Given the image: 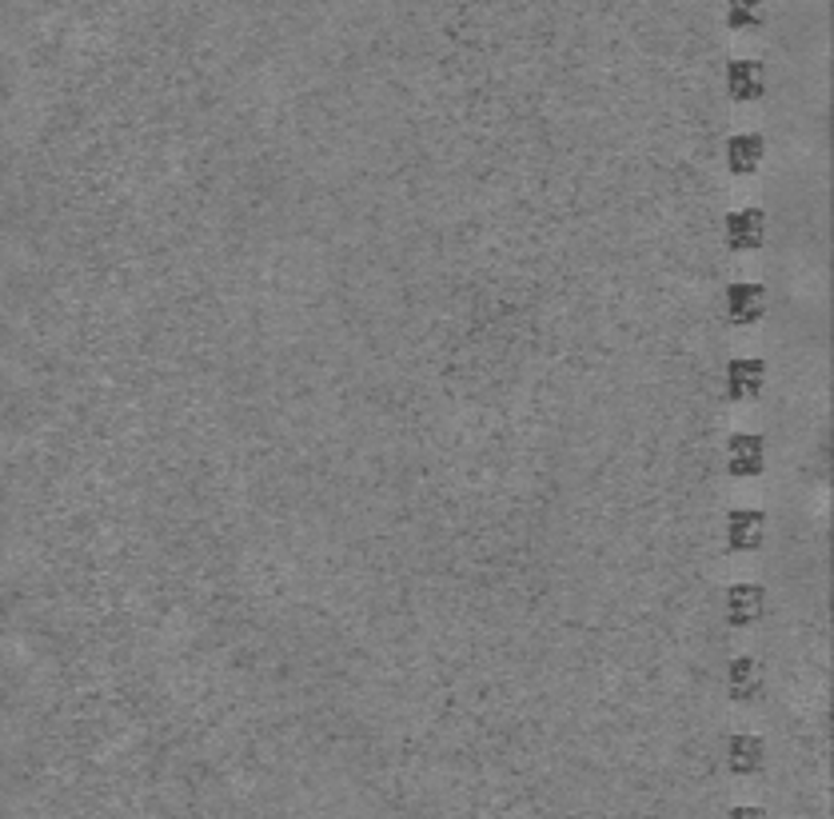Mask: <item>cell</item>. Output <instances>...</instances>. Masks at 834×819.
Segmentation results:
<instances>
[{
	"instance_id": "52a82bcc",
	"label": "cell",
	"mask_w": 834,
	"mask_h": 819,
	"mask_svg": "<svg viewBox=\"0 0 834 819\" xmlns=\"http://www.w3.org/2000/svg\"><path fill=\"white\" fill-rule=\"evenodd\" d=\"M762 608H767V592L759 584H735L723 596V616L730 628H755L762 620Z\"/></svg>"
},
{
	"instance_id": "8992f818",
	"label": "cell",
	"mask_w": 834,
	"mask_h": 819,
	"mask_svg": "<svg viewBox=\"0 0 834 819\" xmlns=\"http://www.w3.org/2000/svg\"><path fill=\"white\" fill-rule=\"evenodd\" d=\"M723 81H727L730 100H739V105H755V100L767 93V68H762L759 61H747V56L727 61Z\"/></svg>"
},
{
	"instance_id": "277c9868",
	"label": "cell",
	"mask_w": 834,
	"mask_h": 819,
	"mask_svg": "<svg viewBox=\"0 0 834 819\" xmlns=\"http://www.w3.org/2000/svg\"><path fill=\"white\" fill-rule=\"evenodd\" d=\"M723 241L735 253H759L767 244V216L759 209H735L723 221Z\"/></svg>"
},
{
	"instance_id": "7a4b0ae2",
	"label": "cell",
	"mask_w": 834,
	"mask_h": 819,
	"mask_svg": "<svg viewBox=\"0 0 834 819\" xmlns=\"http://www.w3.org/2000/svg\"><path fill=\"white\" fill-rule=\"evenodd\" d=\"M762 384H767V364L755 357H735L723 372V396L730 404H751V400L762 396Z\"/></svg>"
},
{
	"instance_id": "8fae6325",
	"label": "cell",
	"mask_w": 834,
	"mask_h": 819,
	"mask_svg": "<svg viewBox=\"0 0 834 819\" xmlns=\"http://www.w3.org/2000/svg\"><path fill=\"white\" fill-rule=\"evenodd\" d=\"M727 24L739 32H751L762 24V0H727Z\"/></svg>"
},
{
	"instance_id": "7c38bea8",
	"label": "cell",
	"mask_w": 834,
	"mask_h": 819,
	"mask_svg": "<svg viewBox=\"0 0 834 819\" xmlns=\"http://www.w3.org/2000/svg\"><path fill=\"white\" fill-rule=\"evenodd\" d=\"M727 819H762V811L759 808H747V804H742V808H730Z\"/></svg>"
},
{
	"instance_id": "6da1fadb",
	"label": "cell",
	"mask_w": 834,
	"mask_h": 819,
	"mask_svg": "<svg viewBox=\"0 0 834 819\" xmlns=\"http://www.w3.org/2000/svg\"><path fill=\"white\" fill-rule=\"evenodd\" d=\"M723 316H727V325L735 328L759 325L762 316H767V288L751 280L727 284V292H723Z\"/></svg>"
},
{
	"instance_id": "9c48e42d",
	"label": "cell",
	"mask_w": 834,
	"mask_h": 819,
	"mask_svg": "<svg viewBox=\"0 0 834 819\" xmlns=\"http://www.w3.org/2000/svg\"><path fill=\"white\" fill-rule=\"evenodd\" d=\"M727 695L735 704H755L762 695V668L751 656H735L727 663Z\"/></svg>"
},
{
	"instance_id": "3957f363",
	"label": "cell",
	"mask_w": 834,
	"mask_h": 819,
	"mask_svg": "<svg viewBox=\"0 0 834 819\" xmlns=\"http://www.w3.org/2000/svg\"><path fill=\"white\" fill-rule=\"evenodd\" d=\"M762 536H767V515L759 508H730L727 520H723V540H727V552H735V556L755 552Z\"/></svg>"
},
{
	"instance_id": "ba28073f",
	"label": "cell",
	"mask_w": 834,
	"mask_h": 819,
	"mask_svg": "<svg viewBox=\"0 0 834 819\" xmlns=\"http://www.w3.org/2000/svg\"><path fill=\"white\" fill-rule=\"evenodd\" d=\"M723 152H727L730 177H755L759 164H762V157H767V140H762L759 132H735Z\"/></svg>"
},
{
	"instance_id": "5b68a950",
	"label": "cell",
	"mask_w": 834,
	"mask_h": 819,
	"mask_svg": "<svg viewBox=\"0 0 834 819\" xmlns=\"http://www.w3.org/2000/svg\"><path fill=\"white\" fill-rule=\"evenodd\" d=\"M767 468V440L755 432H735L727 440V472L735 480H751Z\"/></svg>"
},
{
	"instance_id": "30bf717a",
	"label": "cell",
	"mask_w": 834,
	"mask_h": 819,
	"mask_svg": "<svg viewBox=\"0 0 834 819\" xmlns=\"http://www.w3.org/2000/svg\"><path fill=\"white\" fill-rule=\"evenodd\" d=\"M762 759H767V747H762L759 735L735 732L727 740V767H730V776H759Z\"/></svg>"
}]
</instances>
